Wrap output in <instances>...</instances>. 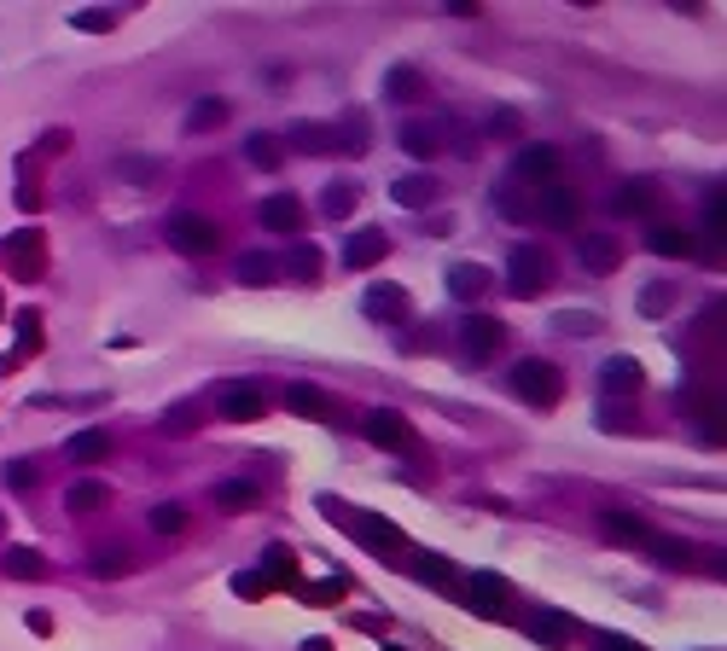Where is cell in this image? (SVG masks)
I'll list each match as a JSON object with an SVG mask.
<instances>
[{
    "instance_id": "obj_1",
    "label": "cell",
    "mask_w": 727,
    "mask_h": 651,
    "mask_svg": "<svg viewBox=\"0 0 727 651\" xmlns=\"http://www.w3.org/2000/svg\"><path fill=\"white\" fill-rule=\"evenodd\" d=\"M507 390L518 395V402H530V407H553L564 395V373L553 367V361L530 355V361H518V367L507 373Z\"/></svg>"
},
{
    "instance_id": "obj_2",
    "label": "cell",
    "mask_w": 727,
    "mask_h": 651,
    "mask_svg": "<svg viewBox=\"0 0 727 651\" xmlns=\"http://www.w3.org/2000/svg\"><path fill=\"white\" fill-rule=\"evenodd\" d=\"M547 285H553V257H547L542 245H518L512 257H507V291L530 303V297H542Z\"/></svg>"
},
{
    "instance_id": "obj_3",
    "label": "cell",
    "mask_w": 727,
    "mask_h": 651,
    "mask_svg": "<svg viewBox=\"0 0 727 651\" xmlns=\"http://www.w3.org/2000/svg\"><path fill=\"white\" fill-rule=\"evenodd\" d=\"M460 599L478 616H489V623H500V616H507V605H512V587L495 576V570H471V576L460 582Z\"/></svg>"
},
{
    "instance_id": "obj_4",
    "label": "cell",
    "mask_w": 727,
    "mask_h": 651,
    "mask_svg": "<svg viewBox=\"0 0 727 651\" xmlns=\"http://www.w3.org/2000/svg\"><path fill=\"white\" fill-rule=\"evenodd\" d=\"M169 245L181 250V257H210V250L221 245V227L210 215H193V210H181V215H169Z\"/></svg>"
},
{
    "instance_id": "obj_5",
    "label": "cell",
    "mask_w": 727,
    "mask_h": 651,
    "mask_svg": "<svg viewBox=\"0 0 727 651\" xmlns=\"http://www.w3.org/2000/svg\"><path fill=\"white\" fill-rule=\"evenodd\" d=\"M361 431H367L373 448H390V454L414 448V425H407V413H396V407H373L367 419H361Z\"/></svg>"
},
{
    "instance_id": "obj_6",
    "label": "cell",
    "mask_w": 727,
    "mask_h": 651,
    "mask_svg": "<svg viewBox=\"0 0 727 651\" xmlns=\"http://www.w3.org/2000/svg\"><path fill=\"white\" fill-rule=\"evenodd\" d=\"M512 181L559 186V152H553V146H518L512 152Z\"/></svg>"
},
{
    "instance_id": "obj_7",
    "label": "cell",
    "mask_w": 727,
    "mask_h": 651,
    "mask_svg": "<svg viewBox=\"0 0 727 651\" xmlns=\"http://www.w3.org/2000/svg\"><path fill=\"white\" fill-rule=\"evenodd\" d=\"M500 343H507V326H500L495 314H466V326H460V349H466L471 361H489Z\"/></svg>"
},
{
    "instance_id": "obj_8",
    "label": "cell",
    "mask_w": 727,
    "mask_h": 651,
    "mask_svg": "<svg viewBox=\"0 0 727 651\" xmlns=\"http://www.w3.org/2000/svg\"><path fill=\"white\" fill-rule=\"evenodd\" d=\"M530 215H535V221H547V227H576L582 198L571 193V186H542V198L530 204Z\"/></svg>"
},
{
    "instance_id": "obj_9",
    "label": "cell",
    "mask_w": 727,
    "mask_h": 651,
    "mask_svg": "<svg viewBox=\"0 0 727 651\" xmlns=\"http://www.w3.org/2000/svg\"><path fill=\"white\" fill-rule=\"evenodd\" d=\"M576 257H582V268H588V274H617V268H623V245L611 239V233H582V239H576Z\"/></svg>"
},
{
    "instance_id": "obj_10",
    "label": "cell",
    "mask_w": 727,
    "mask_h": 651,
    "mask_svg": "<svg viewBox=\"0 0 727 651\" xmlns=\"http://www.w3.org/2000/svg\"><path fill=\"white\" fill-rule=\"evenodd\" d=\"M385 257H390V233L385 227H361L355 239L343 245V268H355V274H361V268H378Z\"/></svg>"
},
{
    "instance_id": "obj_11",
    "label": "cell",
    "mask_w": 727,
    "mask_h": 651,
    "mask_svg": "<svg viewBox=\"0 0 727 651\" xmlns=\"http://www.w3.org/2000/svg\"><path fill=\"white\" fill-rule=\"evenodd\" d=\"M658 198H663V186L652 181V174H635V181H623L617 193H611V210L617 215H646Z\"/></svg>"
},
{
    "instance_id": "obj_12",
    "label": "cell",
    "mask_w": 727,
    "mask_h": 651,
    "mask_svg": "<svg viewBox=\"0 0 727 651\" xmlns=\"http://www.w3.org/2000/svg\"><path fill=\"white\" fill-rule=\"evenodd\" d=\"M367 314H373V320H385V326H402L407 314H414V297H407L402 285H373V291H367Z\"/></svg>"
},
{
    "instance_id": "obj_13",
    "label": "cell",
    "mask_w": 727,
    "mask_h": 651,
    "mask_svg": "<svg viewBox=\"0 0 727 651\" xmlns=\"http://www.w3.org/2000/svg\"><path fill=\"white\" fill-rule=\"evenodd\" d=\"M268 413V395L257 384H233V390H221V419H233V425H250V419H262Z\"/></svg>"
},
{
    "instance_id": "obj_14",
    "label": "cell",
    "mask_w": 727,
    "mask_h": 651,
    "mask_svg": "<svg viewBox=\"0 0 727 651\" xmlns=\"http://www.w3.org/2000/svg\"><path fill=\"white\" fill-rule=\"evenodd\" d=\"M385 100L390 105H419V100H431V88H425V76L414 65H390L385 70Z\"/></svg>"
},
{
    "instance_id": "obj_15",
    "label": "cell",
    "mask_w": 727,
    "mask_h": 651,
    "mask_svg": "<svg viewBox=\"0 0 727 651\" xmlns=\"http://www.w3.org/2000/svg\"><path fill=\"white\" fill-rule=\"evenodd\" d=\"M599 535L617 547H652V530L635 518V512H599Z\"/></svg>"
},
{
    "instance_id": "obj_16",
    "label": "cell",
    "mask_w": 727,
    "mask_h": 651,
    "mask_svg": "<svg viewBox=\"0 0 727 651\" xmlns=\"http://www.w3.org/2000/svg\"><path fill=\"white\" fill-rule=\"evenodd\" d=\"M599 378H606V402H611V395H635L646 384V367H640L635 355H617V361H606V367H599Z\"/></svg>"
},
{
    "instance_id": "obj_17",
    "label": "cell",
    "mask_w": 727,
    "mask_h": 651,
    "mask_svg": "<svg viewBox=\"0 0 727 651\" xmlns=\"http://www.w3.org/2000/svg\"><path fill=\"white\" fill-rule=\"evenodd\" d=\"M262 227L268 233H303V204H297L291 193L262 198Z\"/></svg>"
},
{
    "instance_id": "obj_18",
    "label": "cell",
    "mask_w": 727,
    "mask_h": 651,
    "mask_svg": "<svg viewBox=\"0 0 727 651\" xmlns=\"http://www.w3.org/2000/svg\"><path fill=\"white\" fill-rule=\"evenodd\" d=\"M402 152H414V157H437L442 152V140H448V122H402Z\"/></svg>"
},
{
    "instance_id": "obj_19",
    "label": "cell",
    "mask_w": 727,
    "mask_h": 651,
    "mask_svg": "<svg viewBox=\"0 0 727 651\" xmlns=\"http://www.w3.org/2000/svg\"><path fill=\"white\" fill-rule=\"evenodd\" d=\"M489 285H495V279H489L483 262H454V268H448V291L460 297V303H478Z\"/></svg>"
},
{
    "instance_id": "obj_20",
    "label": "cell",
    "mask_w": 727,
    "mask_h": 651,
    "mask_svg": "<svg viewBox=\"0 0 727 651\" xmlns=\"http://www.w3.org/2000/svg\"><path fill=\"white\" fill-rule=\"evenodd\" d=\"M0 257H6L12 268H18V274H36V268H41V233H36V227L12 233V239L0 245Z\"/></svg>"
},
{
    "instance_id": "obj_21",
    "label": "cell",
    "mask_w": 727,
    "mask_h": 651,
    "mask_svg": "<svg viewBox=\"0 0 727 651\" xmlns=\"http://www.w3.org/2000/svg\"><path fill=\"white\" fill-rule=\"evenodd\" d=\"M390 193H396V204H402V210H431L442 186L431 181V174H402V181L390 186Z\"/></svg>"
},
{
    "instance_id": "obj_22",
    "label": "cell",
    "mask_w": 727,
    "mask_h": 651,
    "mask_svg": "<svg viewBox=\"0 0 727 651\" xmlns=\"http://www.w3.org/2000/svg\"><path fill=\"white\" fill-rule=\"evenodd\" d=\"M646 250H652V257H699V245H692V233L687 227H652L646 233Z\"/></svg>"
},
{
    "instance_id": "obj_23",
    "label": "cell",
    "mask_w": 727,
    "mask_h": 651,
    "mask_svg": "<svg viewBox=\"0 0 727 651\" xmlns=\"http://www.w3.org/2000/svg\"><path fill=\"white\" fill-rule=\"evenodd\" d=\"M65 454L76 459V466H100V459L111 454V431H100V425H93V431H76L65 442Z\"/></svg>"
},
{
    "instance_id": "obj_24",
    "label": "cell",
    "mask_w": 727,
    "mask_h": 651,
    "mask_svg": "<svg viewBox=\"0 0 727 651\" xmlns=\"http://www.w3.org/2000/svg\"><path fill=\"white\" fill-rule=\"evenodd\" d=\"M233 279H239V285H274L279 279V262L268 257V250H245V257L233 262Z\"/></svg>"
},
{
    "instance_id": "obj_25",
    "label": "cell",
    "mask_w": 727,
    "mask_h": 651,
    "mask_svg": "<svg viewBox=\"0 0 727 651\" xmlns=\"http://www.w3.org/2000/svg\"><path fill=\"white\" fill-rule=\"evenodd\" d=\"M414 576L431 582V587H442V593H454V587H460V576H454V559H442V552H419V559H414Z\"/></svg>"
},
{
    "instance_id": "obj_26",
    "label": "cell",
    "mask_w": 727,
    "mask_h": 651,
    "mask_svg": "<svg viewBox=\"0 0 727 651\" xmlns=\"http://www.w3.org/2000/svg\"><path fill=\"white\" fill-rule=\"evenodd\" d=\"M286 407L303 413V419H332V395L314 390V384H291V390H286Z\"/></svg>"
},
{
    "instance_id": "obj_27",
    "label": "cell",
    "mask_w": 727,
    "mask_h": 651,
    "mask_svg": "<svg viewBox=\"0 0 727 651\" xmlns=\"http://www.w3.org/2000/svg\"><path fill=\"white\" fill-rule=\"evenodd\" d=\"M321 250H314V245H291L286 250V262H279V274H291V279H303V285H314V279H321Z\"/></svg>"
},
{
    "instance_id": "obj_28",
    "label": "cell",
    "mask_w": 727,
    "mask_h": 651,
    "mask_svg": "<svg viewBox=\"0 0 727 651\" xmlns=\"http://www.w3.org/2000/svg\"><path fill=\"white\" fill-rule=\"evenodd\" d=\"M257 500H262V483H250V478L216 483V506H227V512H250Z\"/></svg>"
},
{
    "instance_id": "obj_29",
    "label": "cell",
    "mask_w": 727,
    "mask_h": 651,
    "mask_svg": "<svg viewBox=\"0 0 727 651\" xmlns=\"http://www.w3.org/2000/svg\"><path fill=\"white\" fill-rule=\"evenodd\" d=\"M262 582H268V587H279V582H286V587H303V582H297L291 547H268V552H262Z\"/></svg>"
},
{
    "instance_id": "obj_30",
    "label": "cell",
    "mask_w": 727,
    "mask_h": 651,
    "mask_svg": "<svg viewBox=\"0 0 727 651\" xmlns=\"http://www.w3.org/2000/svg\"><path fill=\"white\" fill-rule=\"evenodd\" d=\"M286 140H291L297 152H338V134H332L326 122H291Z\"/></svg>"
},
{
    "instance_id": "obj_31",
    "label": "cell",
    "mask_w": 727,
    "mask_h": 651,
    "mask_svg": "<svg viewBox=\"0 0 727 651\" xmlns=\"http://www.w3.org/2000/svg\"><path fill=\"white\" fill-rule=\"evenodd\" d=\"M355 204H361V186H355V181H332L326 193H321V210H326V221H343V215L355 210Z\"/></svg>"
},
{
    "instance_id": "obj_32",
    "label": "cell",
    "mask_w": 727,
    "mask_h": 651,
    "mask_svg": "<svg viewBox=\"0 0 727 651\" xmlns=\"http://www.w3.org/2000/svg\"><path fill=\"white\" fill-rule=\"evenodd\" d=\"M0 564H6V576H18V582H41L47 576V559L36 547H6V559H0Z\"/></svg>"
},
{
    "instance_id": "obj_33",
    "label": "cell",
    "mask_w": 727,
    "mask_h": 651,
    "mask_svg": "<svg viewBox=\"0 0 727 651\" xmlns=\"http://www.w3.org/2000/svg\"><path fill=\"white\" fill-rule=\"evenodd\" d=\"M65 506H70L76 518H88V512H105V506H111V488H105V483H76L70 495H65Z\"/></svg>"
},
{
    "instance_id": "obj_34",
    "label": "cell",
    "mask_w": 727,
    "mask_h": 651,
    "mask_svg": "<svg viewBox=\"0 0 727 651\" xmlns=\"http://www.w3.org/2000/svg\"><path fill=\"white\" fill-rule=\"evenodd\" d=\"M652 552L675 570H704V547H692V541H652Z\"/></svg>"
},
{
    "instance_id": "obj_35",
    "label": "cell",
    "mask_w": 727,
    "mask_h": 651,
    "mask_svg": "<svg viewBox=\"0 0 727 651\" xmlns=\"http://www.w3.org/2000/svg\"><path fill=\"white\" fill-rule=\"evenodd\" d=\"M88 570H93L100 582H117V576H129V570H134V559H129L122 547H100V552L88 559Z\"/></svg>"
},
{
    "instance_id": "obj_36",
    "label": "cell",
    "mask_w": 727,
    "mask_h": 651,
    "mask_svg": "<svg viewBox=\"0 0 727 651\" xmlns=\"http://www.w3.org/2000/svg\"><path fill=\"white\" fill-rule=\"evenodd\" d=\"M530 634H535V640H542V646H571V616H559V611H547V616H535V623H530Z\"/></svg>"
},
{
    "instance_id": "obj_37",
    "label": "cell",
    "mask_w": 727,
    "mask_h": 651,
    "mask_svg": "<svg viewBox=\"0 0 727 651\" xmlns=\"http://www.w3.org/2000/svg\"><path fill=\"white\" fill-rule=\"evenodd\" d=\"M227 122V100H198L193 110H186V129L193 134H210V129H221Z\"/></svg>"
},
{
    "instance_id": "obj_38",
    "label": "cell",
    "mask_w": 727,
    "mask_h": 651,
    "mask_svg": "<svg viewBox=\"0 0 727 651\" xmlns=\"http://www.w3.org/2000/svg\"><path fill=\"white\" fill-rule=\"evenodd\" d=\"M338 134V152H367V140H373V129H367V117H361V110H350V117H343V129H332Z\"/></svg>"
},
{
    "instance_id": "obj_39",
    "label": "cell",
    "mask_w": 727,
    "mask_h": 651,
    "mask_svg": "<svg viewBox=\"0 0 727 651\" xmlns=\"http://www.w3.org/2000/svg\"><path fill=\"white\" fill-rule=\"evenodd\" d=\"M553 331H571V338H594V331H606V320H599V314L571 309V314H559V320H553Z\"/></svg>"
},
{
    "instance_id": "obj_40",
    "label": "cell",
    "mask_w": 727,
    "mask_h": 651,
    "mask_svg": "<svg viewBox=\"0 0 727 651\" xmlns=\"http://www.w3.org/2000/svg\"><path fill=\"white\" fill-rule=\"evenodd\" d=\"M152 530H157V535H181V530H186V506H175V500L152 506Z\"/></svg>"
},
{
    "instance_id": "obj_41",
    "label": "cell",
    "mask_w": 727,
    "mask_h": 651,
    "mask_svg": "<svg viewBox=\"0 0 727 651\" xmlns=\"http://www.w3.org/2000/svg\"><path fill=\"white\" fill-rule=\"evenodd\" d=\"M250 163H257V169H279V157H286V152H279V140L274 134H250Z\"/></svg>"
},
{
    "instance_id": "obj_42",
    "label": "cell",
    "mask_w": 727,
    "mask_h": 651,
    "mask_svg": "<svg viewBox=\"0 0 727 651\" xmlns=\"http://www.w3.org/2000/svg\"><path fill=\"white\" fill-rule=\"evenodd\" d=\"M163 431H169V436H186V431H198V407H193V402H175V407L163 413Z\"/></svg>"
},
{
    "instance_id": "obj_43",
    "label": "cell",
    "mask_w": 727,
    "mask_h": 651,
    "mask_svg": "<svg viewBox=\"0 0 727 651\" xmlns=\"http://www.w3.org/2000/svg\"><path fill=\"white\" fill-rule=\"evenodd\" d=\"M361 541H367V547H402V530H396V523H367Z\"/></svg>"
},
{
    "instance_id": "obj_44",
    "label": "cell",
    "mask_w": 727,
    "mask_h": 651,
    "mask_svg": "<svg viewBox=\"0 0 727 651\" xmlns=\"http://www.w3.org/2000/svg\"><path fill=\"white\" fill-rule=\"evenodd\" d=\"M669 303H675V291H669V285H646V291H640V314H663Z\"/></svg>"
},
{
    "instance_id": "obj_45",
    "label": "cell",
    "mask_w": 727,
    "mask_h": 651,
    "mask_svg": "<svg viewBox=\"0 0 727 651\" xmlns=\"http://www.w3.org/2000/svg\"><path fill=\"white\" fill-rule=\"evenodd\" d=\"M157 169H163L157 157H122V163H117V174H129V181H152Z\"/></svg>"
},
{
    "instance_id": "obj_46",
    "label": "cell",
    "mask_w": 727,
    "mask_h": 651,
    "mask_svg": "<svg viewBox=\"0 0 727 651\" xmlns=\"http://www.w3.org/2000/svg\"><path fill=\"white\" fill-rule=\"evenodd\" d=\"M233 593H245V599H262V593H268L262 570H245V576H233Z\"/></svg>"
},
{
    "instance_id": "obj_47",
    "label": "cell",
    "mask_w": 727,
    "mask_h": 651,
    "mask_svg": "<svg viewBox=\"0 0 727 651\" xmlns=\"http://www.w3.org/2000/svg\"><path fill=\"white\" fill-rule=\"evenodd\" d=\"M343 576H332V582H314V587H303V599H343Z\"/></svg>"
},
{
    "instance_id": "obj_48",
    "label": "cell",
    "mask_w": 727,
    "mask_h": 651,
    "mask_svg": "<svg viewBox=\"0 0 727 651\" xmlns=\"http://www.w3.org/2000/svg\"><path fill=\"white\" fill-rule=\"evenodd\" d=\"M594 651H646V646H635L628 634H594Z\"/></svg>"
},
{
    "instance_id": "obj_49",
    "label": "cell",
    "mask_w": 727,
    "mask_h": 651,
    "mask_svg": "<svg viewBox=\"0 0 727 651\" xmlns=\"http://www.w3.org/2000/svg\"><path fill=\"white\" fill-rule=\"evenodd\" d=\"M6 483H12V488H29V483H36V466H29V459H12V466H6Z\"/></svg>"
},
{
    "instance_id": "obj_50",
    "label": "cell",
    "mask_w": 727,
    "mask_h": 651,
    "mask_svg": "<svg viewBox=\"0 0 727 651\" xmlns=\"http://www.w3.org/2000/svg\"><path fill=\"white\" fill-rule=\"evenodd\" d=\"M606 431H635V413H628V407H611V402H606Z\"/></svg>"
},
{
    "instance_id": "obj_51",
    "label": "cell",
    "mask_w": 727,
    "mask_h": 651,
    "mask_svg": "<svg viewBox=\"0 0 727 651\" xmlns=\"http://www.w3.org/2000/svg\"><path fill=\"white\" fill-rule=\"evenodd\" d=\"M70 24H76V29H111V18H105V12H76Z\"/></svg>"
},
{
    "instance_id": "obj_52",
    "label": "cell",
    "mask_w": 727,
    "mask_h": 651,
    "mask_svg": "<svg viewBox=\"0 0 727 651\" xmlns=\"http://www.w3.org/2000/svg\"><path fill=\"white\" fill-rule=\"evenodd\" d=\"M489 129H495V134H518V117H512V110H495V122H489Z\"/></svg>"
},
{
    "instance_id": "obj_53",
    "label": "cell",
    "mask_w": 727,
    "mask_h": 651,
    "mask_svg": "<svg viewBox=\"0 0 727 651\" xmlns=\"http://www.w3.org/2000/svg\"><path fill=\"white\" fill-rule=\"evenodd\" d=\"M29 634H53V616H47V611H29Z\"/></svg>"
},
{
    "instance_id": "obj_54",
    "label": "cell",
    "mask_w": 727,
    "mask_h": 651,
    "mask_svg": "<svg viewBox=\"0 0 727 651\" xmlns=\"http://www.w3.org/2000/svg\"><path fill=\"white\" fill-rule=\"evenodd\" d=\"M303 651H332V640H321V634H314V640H303Z\"/></svg>"
},
{
    "instance_id": "obj_55",
    "label": "cell",
    "mask_w": 727,
    "mask_h": 651,
    "mask_svg": "<svg viewBox=\"0 0 727 651\" xmlns=\"http://www.w3.org/2000/svg\"><path fill=\"white\" fill-rule=\"evenodd\" d=\"M0 314H6V303H0Z\"/></svg>"
}]
</instances>
